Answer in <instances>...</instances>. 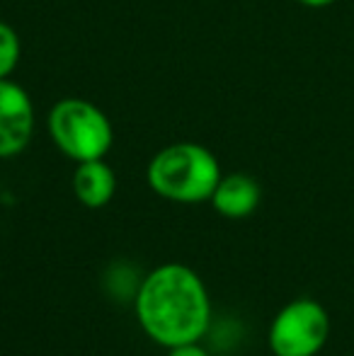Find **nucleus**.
Wrapping results in <instances>:
<instances>
[{"instance_id":"nucleus-9","label":"nucleus","mask_w":354,"mask_h":356,"mask_svg":"<svg viewBox=\"0 0 354 356\" xmlns=\"http://www.w3.org/2000/svg\"><path fill=\"white\" fill-rule=\"evenodd\" d=\"M170 356H209L199 347L197 342H189V344H179V347H172L170 349Z\"/></svg>"},{"instance_id":"nucleus-7","label":"nucleus","mask_w":354,"mask_h":356,"mask_svg":"<svg viewBox=\"0 0 354 356\" xmlns=\"http://www.w3.org/2000/svg\"><path fill=\"white\" fill-rule=\"evenodd\" d=\"M114 189H117V177L102 158L78 163V170L73 175V192L81 204H86L88 209L104 207L112 202Z\"/></svg>"},{"instance_id":"nucleus-10","label":"nucleus","mask_w":354,"mask_h":356,"mask_svg":"<svg viewBox=\"0 0 354 356\" xmlns=\"http://www.w3.org/2000/svg\"><path fill=\"white\" fill-rule=\"evenodd\" d=\"M296 3L306 5V8H328V5H332L335 0H296Z\"/></svg>"},{"instance_id":"nucleus-2","label":"nucleus","mask_w":354,"mask_h":356,"mask_svg":"<svg viewBox=\"0 0 354 356\" xmlns=\"http://www.w3.org/2000/svg\"><path fill=\"white\" fill-rule=\"evenodd\" d=\"M221 179L216 155L199 143H172L148 165V184L163 199L199 204L211 199Z\"/></svg>"},{"instance_id":"nucleus-5","label":"nucleus","mask_w":354,"mask_h":356,"mask_svg":"<svg viewBox=\"0 0 354 356\" xmlns=\"http://www.w3.org/2000/svg\"><path fill=\"white\" fill-rule=\"evenodd\" d=\"M34 104L13 80H0V158L22 153L32 141Z\"/></svg>"},{"instance_id":"nucleus-8","label":"nucleus","mask_w":354,"mask_h":356,"mask_svg":"<svg viewBox=\"0 0 354 356\" xmlns=\"http://www.w3.org/2000/svg\"><path fill=\"white\" fill-rule=\"evenodd\" d=\"M19 54H22V47H19L17 32L10 24L0 22V80L10 78V73L17 68Z\"/></svg>"},{"instance_id":"nucleus-3","label":"nucleus","mask_w":354,"mask_h":356,"mask_svg":"<svg viewBox=\"0 0 354 356\" xmlns=\"http://www.w3.org/2000/svg\"><path fill=\"white\" fill-rule=\"evenodd\" d=\"M47 124L54 143L78 163L104 158L114 143L107 114L88 99L66 97L56 102L49 112Z\"/></svg>"},{"instance_id":"nucleus-4","label":"nucleus","mask_w":354,"mask_h":356,"mask_svg":"<svg viewBox=\"0 0 354 356\" xmlns=\"http://www.w3.org/2000/svg\"><path fill=\"white\" fill-rule=\"evenodd\" d=\"M330 318L318 300L298 298L284 305L269 327L274 356H316L328 342Z\"/></svg>"},{"instance_id":"nucleus-6","label":"nucleus","mask_w":354,"mask_h":356,"mask_svg":"<svg viewBox=\"0 0 354 356\" xmlns=\"http://www.w3.org/2000/svg\"><path fill=\"white\" fill-rule=\"evenodd\" d=\"M260 184L250 175L233 172L218 179L216 189L211 194V204L226 218H246L260 204Z\"/></svg>"},{"instance_id":"nucleus-1","label":"nucleus","mask_w":354,"mask_h":356,"mask_svg":"<svg viewBox=\"0 0 354 356\" xmlns=\"http://www.w3.org/2000/svg\"><path fill=\"white\" fill-rule=\"evenodd\" d=\"M141 327L163 347L197 342L209 327L211 305L202 279L184 264H163L143 279L136 296Z\"/></svg>"}]
</instances>
